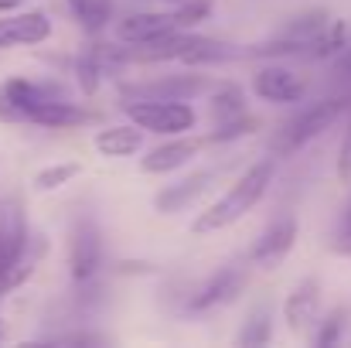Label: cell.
Listing matches in <instances>:
<instances>
[{"instance_id":"1","label":"cell","mask_w":351,"mask_h":348,"mask_svg":"<svg viewBox=\"0 0 351 348\" xmlns=\"http://www.w3.org/2000/svg\"><path fill=\"white\" fill-rule=\"evenodd\" d=\"M273 178H276V157H259L256 164H249V167L235 178V185H229V192H226L222 198H215V202L191 222V229L205 235V232H219V229L235 226L242 216H249V212L263 202V195L269 192Z\"/></svg>"},{"instance_id":"2","label":"cell","mask_w":351,"mask_h":348,"mask_svg":"<svg viewBox=\"0 0 351 348\" xmlns=\"http://www.w3.org/2000/svg\"><path fill=\"white\" fill-rule=\"evenodd\" d=\"M348 113V96H331V100H321L314 106H307L304 113H297L273 140V150L276 154H297L304 143H311L314 137H321L335 119Z\"/></svg>"},{"instance_id":"3","label":"cell","mask_w":351,"mask_h":348,"mask_svg":"<svg viewBox=\"0 0 351 348\" xmlns=\"http://www.w3.org/2000/svg\"><path fill=\"white\" fill-rule=\"evenodd\" d=\"M212 79L198 76V72H184V76H164L154 82H130L119 86L123 103H143V100H157V103H191L205 93H212Z\"/></svg>"},{"instance_id":"4","label":"cell","mask_w":351,"mask_h":348,"mask_svg":"<svg viewBox=\"0 0 351 348\" xmlns=\"http://www.w3.org/2000/svg\"><path fill=\"white\" fill-rule=\"evenodd\" d=\"M69 100V89L58 82H31V79H3L0 82V123H27V113L41 103Z\"/></svg>"},{"instance_id":"5","label":"cell","mask_w":351,"mask_h":348,"mask_svg":"<svg viewBox=\"0 0 351 348\" xmlns=\"http://www.w3.org/2000/svg\"><path fill=\"white\" fill-rule=\"evenodd\" d=\"M126 119L140 130L160 133V137H178V133H191L198 113L191 103H157V100H143V103H123Z\"/></svg>"},{"instance_id":"6","label":"cell","mask_w":351,"mask_h":348,"mask_svg":"<svg viewBox=\"0 0 351 348\" xmlns=\"http://www.w3.org/2000/svg\"><path fill=\"white\" fill-rule=\"evenodd\" d=\"M103 270V229L86 216L75 222L72 239H69V273L79 287L93 283Z\"/></svg>"},{"instance_id":"7","label":"cell","mask_w":351,"mask_h":348,"mask_svg":"<svg viewBox=\"0 0 351 348\" xmlns=\"http://www.w3.org/2000/svg\"><path fill=\"white\" fill-rule=\"evenodd\" d=\"M297 235H300L297 216L276 219L269 229L259 232V239L249 246V263H252V266H263V270H276V266L290 256V249L297 246Z\"/></svg>"},{"instance_id":"8","label":"cell","mask_w":351,"mask_h":348,"mask_svg":"<svg viewBox=\"0 0 351 348\" xmlns=\"http://www.w3.org/2000/svg\"><path fill=\"white\" fill-rule=\"evenodd\" d=\"M249 283V270L245 266H222L219 273L208 277V283H202L195 294H191V311L195 314H205V311H215V308H226L232 304L235 297L245 290Z\"/></svg>"},{"instance_id":"9","label":"cell","mask_w":351,"mask_h":348,"mask_svg":"<svg viewBox=\"0 0 351 348\" xmlns=\"http://www.w3.org/2000/svg\"><path fill=\"white\" fill-rule=\"evenodd\" d=\"M252 93L266 103H300L307 96V79L287 65H263L252 76Z\"/></svg>"},{"instance_id":"10","label":"cell","mask_w":351,"mask_h":348,"mask_svg":"<svg viewBox=\"0 0 351 348\" xmlns=\"http://www.w3.org/2000/svg\"><path fill=\"white\" fill-rule=\"evenodd\" d=\"M205 147V137H191V133H178L174 140L147 150V157H140V171L143 174H171L181 171L188 161H195Z\"/></svg>"},{"instance_id":"11","label":"cell","mask_w":351,"mask_h":348,"mask_svg":"<svg viewBox=\"0 0 351 348\" xmlns=\"http://www.w3.org/2000/svg\"><path fill=\"white\" fill-rule=\"evenodd\" d=\"M51 17L45 10H21L0 17V48H17V45H41L51 38Z\"/></svg>"},{"instance_id":"12","label":"cell","mask_w":351,"mask_h":348,"mask_svg":"<svg viewBox=\"0 0 351 348\" xmlns=\"http://www.w3.org/2000/svg\"><path fill=\"white\" fill-rule=\"evenodd\" d=\"M283 318H287V328L297 332V335H307L317 325V318H321V283L314 277H304L290 290V297L283 304Z\"/></svg>"},{"instance_id":"13","label":"cell","mask_w":351,"mask_h":348,"mask_svg":"<svg viewBox=\"0 0 351 348\" xmlns=\"http://www.w3.org/2000/svg\"><path fill=\"white\" fill-rule=\"evenodd\" d=\"M31 239V226H27V212L21 198H7L0 205V266L14 263L21 256V249Z\"/></svg>"},{"instance_id":"14","label":"cell","mask_w":351,"mask_h":348,"mask_svg":"<svg viewBox=\"0 0 351 348\" xmlns=\"http://www.w3.org/2000/svg\"><path fill=\"white\" fill-rule=\"evenodd\" d=\"M171 27H174L171 10H136V14H126L117 21V38L126 45H143L150 38H160Z\"/></svg>"},{"instance_id":"15","label":"cell","mask_w":351,"mask_h":348,"mask_svg":"<svg viewBox=\"0 0 351 348\" xmlns=\"http://www.w3.org/2000/svg\"><path fill=\"white\" fill-rule=\"evenodd\" d=\"M215 174L219 171H198V174H191V178H184L181 185H171V188H164L160 195H157V212L160 216H174V212H181V209H188V205H195L208 188H212V181H215Z\"/></svg>"},{"instance_id":"16","label":"cell","mask_w":351,"mask_h":348,"mask_svg":"<svg viewBox=\"0 0 351 348\" xmlns=\"http://www.w3.org/2000/svg\"><path fill=\"white\" fill-rule=\"evenodd\" d=\"M45 253H48V239L31 232V239H27V246L21 249V256H17L14 263L0 266V297L10 294V290H17V287H24V283L31 280V273L38 270V263H41Z\"/></svg>"},{"instance_id":"17","label":"cell","mask_w":351,"mask_h":348,"mask_svg":"<svg viewBox=\"0 0 351 348\" xmlns=\"http://www.w3.org/2000/svg\"><path fill=\"white\" fill-rule=\"evenodd\" d=\"M96 116L89 113L86 106L72 103V100H55V103H41L27 113V123L34 126H48V130H75V126H86L93 123Z\"/></svg>"},{"instance_id":"18","label":"cell","mask_w":351,"mask_h":348,"mask_svg":"<svg viewBox=\"0 0 351 348\" xmlns=\"http://www.w3.org/2000/svg\"><path fill=\"white\" fill-rule=\"evenodd\" d=\"M345 45H348V24H345L341 17H328V21L307 38V45H304V58H317V62H324V58L341 55Z\"/></svg>"},{"instance_id":"19","label":"cell","mask_w":351,"mask_h":348,"mask_svg":"<svg viewBox=\"0 0 351 348\" xmlns=\"http://www.w3.org/2000/svg\"><path fill=\"white\" fill-rule=\"evenodd\" d=\"M96 150L103 157H130L143 147V130L133 126V123H119V126H103L96 137H93Z\"/></svg>"},{"instance_id":"20","label":"cell","mask_w":351,"mask_h":348,"mask_svg":"<svg viewBox=\"0 0 351 348\" xmlns=\"http://www.w3.org/2000/svg\"><path fill=\"white\" fill-rule=\"evenodd\" d=\"M208 110H212V119H215V123H229V119H235V116L245 113V93H242L235 82L212 86Z\"/></svg>"},{"instance_id":"21","label":"cell","mask_w":351,"mask_h":348,"mask_svg":"<svg viewBox=\"0 0 351 348\" xmlns=\"http://www.w3.org/2000/svg\"><path fill=\"white\" fill-rule=\"evenodd\" d=\"M103 62H99V51H96V45L93 48H86L79 58H75V82H79V89L86 93V96H96L99 93V86H103Z\"/></svg>"},{"instance_id":"22","label":"cell","mask_w":351,"mask_h":348,"mask_svg":"<svg viewBox=\"0 0 351 348\" xmlns=\"http://www.w3.org/2000/svg\"><path fill=\"white\" fill-rule=\"evenodd\" d=\"M269 338H273V314H269V308L263 304V308H256V311L245 318V325H242V332H239V345L256 348V345H266Z\"/></svg>"},{"instance_id":"23","label":"cell","mask_w":351,"mask_h":348,"mask_svg":"<svg viewBox=\"0 0 351 348\" xmlns=\"http://www.w3.org/2000/svg\"><path fill=\"white\" fill-rule=\"evenodd\" d=\"M212 10H215V0H181V3H174L171 17H174V27L191 31V27L205 24L212 17Z\"/></svg>"},{"instance_id":"24","label":"cell","mask_w":351,"mask_h":348,"mask_svg":"<svg viewBox=\"0 0 351 348\" xmlns=\"http://www.w3.org/2000/svg\"><path fill=\"white\" fill-rule=\"evenodd\" d=\"M259 126H263V123L249 113L235 116L229 123H215V130L205 137V147H208V143H229V140H239V137H249V133H256Z\"/></svg>"},{"instance_id":"25","label":"cell","mask_w":351,"mask_h":348,"mask_svg":"<svg viewBox=\"0 0 351 348\" xmlns=\"http://www.w3.org/2000/svg\"><path fill=\"white\" fill-rule=\"evenodd\" d=\"M79 171H82V164H75V161H65V164H48V167H41V171L34 174V188H38V192H55V188L69 185V181H72Z\"/></svg>"},{"instance_id":"26","label":"cell","mask_w":351,"mask_h":348,"mask_svg":"<svg viewBox=\"0 0 351 348\" xmlns=\"http://www.w3.org/2000/svg\"><path fill=\"white\" fill-rule=\"evenodd\" d=\"M328 21V10H304V14H297V17H290V24L280 31L283 38H293V41H304L307 45V38L321 27Z\"/></svg>"},{"instance_id":"27","label":"cell","mask_w":351,"mask_h":348,"mask_svg":"<svg viewBox=\"0 0 351 348\" xmlns=\"http://www.w3.org/2000/svg\"><path fill=\"white\" fill-rule=\"evenodd\" d=\"M110 10H113V0H86L75 17L82 21V27L89 34H99L106 27V21H110Z\"/></svg>"},{"instance_id":"28","label":"cell","mask_w":351,"mask_h":348,"mask_svg":"<svg viewBox=\"0 0 351 348\" xmlns=\"http://www.w3.org/2000/svg\"><path fill=\"white\" fill-rule=\"evenodd\" d=\"M345 321H348V311H345V308H335V311L324 318V325H321V332L314 335V342L321 348L338 345V342H341V332H345Z\"/></svg>"},{"instance_id":"29","label":"cell","mask_w":351,"mask_h":348,"mask_svg":"<svg viewBox=\"0 0 351 348\" xmlns=\"http://www.w3.org/2000/svg\"><path fill=\"white\" fill-rule=\"evenodd\" d=\"M338 181L351 185V116L348 126H345V137H341V147H338Z\"/></svg>"},{"instance_id":"30","label":"cell","mask_w":351,"mask_h":348,"mask_svg":"<svg viewBox=\"0 0 351 348\" xmlns=\"http://www.w3.org/2000/svg\"><path fill=\"white\" fill-rule=\"evenodd\" d=\"M331 249L338 256H351V222H341V232L331 239Z\"/></svg>"},{"instance_id":"31","label":"cell","mask_w":351,"mask_h":348,"mask_svg":"<svg viewBox=\"0 0 351 348\" xmlns=\"http://www.w3.org/2000/svg\"><path fill=\"white\" fill-rule=\"evenodd\" d=\"M58 345H99V342H106L103 335H62V338H55Z\"/></svg>"},{"instance_id":"32","label":"cell","mask_w":351,"mask_h":348,"mask_svg":"<svg viewBox=\"0 0 351 348\" xmlns=\"http://www.w3.org/2000/svg\"><path fill=\"white\" fill-rule=\"evenodd\" d=\"M24 0H0V14H7V10H17Z\"/></svg>"},{"instance_id":"33","label":"cell","mask_w":351,"mask_h":348,"mask_svg":"<svg viewBox=\"0 0 351 348\" xmlns=\"http://www.w3.org/2000/svg\"><path fill=\"white\" fill-rule=\"evenodd\" d=\"M65 3H69V10H72V14H79V7H82L86 0H65Z\"/></svg>"},{"instance_id":"34","label":"cell","mask_w":351,"mask_h":348,"mask_svg":"<svg viewBox=\"0 0 351 348\" xmlns=\"http://www.w3.org/2000/svg\"><path fill=\"white\" fill-rule=\"evenodd\" d=\"M171 3H181V0H171Z\"/></svg>"}]
</instances>
